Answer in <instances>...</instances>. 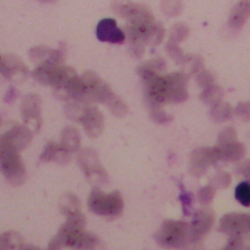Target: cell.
<instances>
[{"mask_svg":"<svg viewBox=\"0 0 250 250\" xmlns=\"http://www.w3.org/2000/svg\"><path fill=\"white\" fill-rule=\"evenodd\" d=\"M189 226L185 222L165 221L156 233L157 242L164 247H181L188 242Z\"/></svg>","mask_w":250,"mask_h":250,"instance_id":"277c9868","label":"cell"},{"mask_svg":"<svg viewBox=\"0 0 250 250\" xmlns=\"http://www.w3.org/2000/svg\"><path fill=\"white\" fill-rule=\"evenodd\" d=\"M78 161L91 183L100 185L106 181V172L99 162L98 155L94 150L90 148L83 149L78 155Z\"/></svg>","mask_w":250,"mask_h":250,"instance_id":"52a82bcc","label":"cell"},{"mask_svg":"<svg viewBox=\"0 0 250 250\" xmlns=\"http://www.w3.org/2000/svg\"><path fill=\"white\" fill-rule=\"evenodd\" d=\"M0 170L14 186H19L25 180V167L20 149L2 141H0Z\"/></svg>","mask_w":250,"mask_h":250,"instance_id":"7a4b0ae2","label":"cell"},{"mask_svg":"<svg viewBox=\"0 0 250 250\" xmlns=\"http://www.w3.org/2000/svg\"><path fill=\"white\" fill-rule=\"evenodd\" d=\"M123 199L118 191L104 193L99 188L91 191L88 198L89 209L102 217L114 219L123 211Z\"/></svg>","mask_w":250,"mask_h":250,"instance_id":"3957f363","label":"cell"},{"mask_svg":"<svg viewBox=\"0 0 250 250\" xmlns=\"http://www.w3.org/2000/svg\"><path fill=\"white\" fill-rule=\"evenodd\" d=\"M197 80L201 86H211L213 83L212 75L209 72L204 71V70L198 75Z\"/></svg>","mask_w":250,"mask_h":250,"instance_id":"4316f807","label":"cell"},{"mask_svg":"<svg viewBox=\"0 0 250 250\" xmlns=\"http://www.w3.org/2000/svg\"><path fill=\"white\" fill-rule=\"evenodd\" d=\"M33 76L42 84L50 85L58 89H64L77 75L68 67L45 65L37 68L34 71Z\"/></svg>","mask_w":250,"mask_h":250,"instance_id":"5b68a950","label":"cell"},{"mask_svg":"<svg viewBox=\"0 0 250 250\" xmlns=\"http://www.w3.org/2000/svg\"><path fill=\"white\" fill-rule=\"evenodd\" d=\"M41 102L37 95L31 94L25 97L21 104V116L26 124L39 128L41 123L40 117Z\"/></svg>","mask_w":250,"mask_h":250,"instance_id":"30bf717a","label":"cell"},{"mask_svg":"<svg viewBox=\"0 0 250 250\" xmlns=\"http://www.w3.org/2000/svg\"><path fill=\"white\" fill-rule=\"evenodd\" d=\"M86 219L84 215L67 218L65 224L59 229L50 241L49 248L61 249L64 247L76 249H95L99 246V238L84 229Z\"/></svg>","mask_w":250,"mask_h":250,"instance_id":"6da1fadb","label":"cell"},{"mask_svg":"<svg viewBox=\"0 0 250 250\" xmlns=\"http://www.w3.org/2000/svg\"><path fill=\"white\" fill-rule=\"evenodd\" d=\"M22 240L21 236L16 233H3L0 234V248H21Z\"/></svg>","mask_w":250,"mask_h":250,"instance_id":"d6986e66","label":"cell"},{"mask_svg":"<svg viewBox=\"0 0 250 250\" xmlns=\"http://www.w3.org/2000/svg\"><path fill=\"white\" fill-rule=\"evenodd\" d=\"M62 146L68 152H75L80 148V135L78 130L73 126H67L62 131Z\"/></svg>","mask_w":250,"mask_h":250,"instance_id":"e0dca14e","label":"cell"},{"mask_svg":"<svg viewBox=\"0 0 250 250\" xmlns=\"http://www.w3.org/2000/svg\"><path fill=\"white\" fill-rule=\"evenodd\" d=\"M97 36L101 41L110 43H122L125 39L124 33L116 26V22L112 19H104L99 22Z\"/></svg>","mask_w":250,"mask_h":250,"instance_id":"8fae6325","label":"cell"},{"mask_svg":"<svg viewBox=\"0 0 250 250\" xmlns=\"http://www.w3.org/2000/svg\"><path fill=\"white\" fill-rule=\"evenodd\" d=\"M31 138V132L27 127L17 125L6 132L0 138V141L5 142L21 150L29 145Z\"/></svg>","mask_w":250,"mask_h":250,"instance_id":"7c38bea8","label":"cell"},{"mask_svg":"<svg viewBox=\"0 0 250 250\" xmlns=\"http://www.w3.org/2000/svg\"><path fill=\"white\" fill-rule=\"evenodd\" d=\"M250 17V0H239L232 8L229 20L230 27L238 29Z\"/></svg>","mask_w":250,"mask_h":250,"instance_id":"9a60e30c","label":"cell"},{"mask_svg":"<svg viewBox=\"0 0 250 250\" xmlns=\"http://www.w3.org/2000/svg\"><path fill=\"white\" fill-rule=\"evenodd\" d=\"M217 161L213 148H200L193 152L191 156V168L190 171L193 175H201L204 173L206 167Z\"/></svg>","mask_w":250,"mask_h":250,"instance_id":"5bb4252c","label":"cell"},{"mask_svg":"<svg viewBox=\"0 0 250 250\" xmlns=\"http://www.w3.org/2000/svg\"><path fill=\"white\" fill-rule=\"evenodd\" d=\"M60 209L66 218L74 217L81 214L80 201L74 194L71 193H66L62 196L60 201Z\"/></svg>","mask_w":250,"mask_h":250,"instance_id":"ac0fdd59","label":"cell"},{"mask_svg":"<svg viewBox=\"0 0 250 250\" xmlns=\"http://www.w3.org/2000/svg\"><path fill=\"white\" fill-rule=\"evenodd\" d=\"M212 148L217 160H238L244 155L245 152L244 146L236 142L221 144L220 146H214Z\"/></svg>","mask_w":250,"mask_h":250,"instance_id":"4fadbf2b","label":"cell"},{"mask_svg":"<svg viewBox=\"0 0 250 250\" xmlns=\"http://www.w3.org/2000/svg\"><path fill=\"white\" fill-rule=\"evenodd\" d=\"M214 223V214L210 209H201L194 215L193 222L189 227L188 241L195 242L209 231Z\"/></svg>","mask_w":250,"mask_h":250,"instance_id":"9c48e42d","label":"cell"},{"mask_svg":"<svg viewBox=\"0 0 250 250\" xmlns=\"http://www.w3.org/2000/svg\"><path fill=\"white\" fill-rule=\"evenodd\" d=\"M215 194V189L212 187H205L198 192V198L202 203H208L212 200Z\"/></svg>","mask_w":250,"mask_h":250,"instance_id":"cb8c5ba5","label":"cell"},{"mask_svg":"<svg viewBox=\"0 0 250 250\" xmlns=\"http://www.w3.org/2000/svg\"><path fill=\"white\" fill-rule=\"evenodd\" d=\"M79 113L75 115L74 118L83 125V128L87 135L91 138H97L103 132L104 129V116L102 112L94 105H91L89 103L84 102L83 106L79 107Z\"/></svg>","mask_w":250,"mask_h":250,"instance_id":"8992f818","label":"cell"},{"mask_svg":"<svg viewBox=\"0 0 250 250\" xmlns=\"http://www.w3.org/2000/svg\"><path fill=\"white\" fill-rule=\"evenodd\" d=\"M236 113L243 119H249L250 118V104L244 103L239 104L236 107Z\"/></svg>","mask_w":250,"mask_h":250,"instance_id":"484cf974","label":"cell"},{"mask_svg":"<svg viewBox=\"0 0 250 250\" xmlns=\"http://www.w3.org/2000/svg\"><path fill=\"white\" fill-rule=\"evenodd\" d=\"M223 96L222 90L216 85H211V88L207 89L204 93H202L201 99L205 101V103H218Z\"/></svg>","mask_w":250,"mask_h":250,"instance_id":"7402d4cb","label":"cell"},{"mask_svg":"<svg viewBox=\"0 0 250 250\" xmlns=\"http://www.w3.org/2000/svg\"><path fill=\"white\" fill-rule=\"evenodd\" d=\"M234 195L239 203L244 206H250V183H240L235 188Z\"/></svg>","mask_w":250,"mask_h":250,"instance_id":"ffe728a7","label":"cell"},{"mask_svg":"<svg viewBox=\"0 0 250 250\" xmlns=\"http://www.w3.org/2000/svg\"><path fill=\"white\" fill-rule=\"evenodd\" d=\"M220 230L232 235L241 236L250 231V215L229 214L222 218Z\"/></svg>","mask_w":250,"mask_h":250,"instance_id":"ba28073f","label":"cell"},{"mask_svg":"<svg viewBox=\"0 0 250 250\" xmlns=\"http://www.w3.org/2000/svg\"><path fill=\"white\" fill-rule=\"evenodd\" d=\"M232 110L229 104H218L212 109V116L218 121H224L231 116Z\"/></svg>","mask_w":250,"mask_h":250,"instance_id":"44dd1931","label":"cell"},{"mask_svg":"<svg viewBox=\"0 0 250 250\" xmlns=\"http://www.w3.org/2000/svg\"><path fill=\"white\" fill-rule=\"evenodd\" d=\"M41 160L56 161L59 164H65L69 161V152L62 146V144L49 143L41 155Z\"/></svg>","mask_w":250,"mask_h":250,"instance_id":"2e32d148","label":"cell"},{"mask_svg":"<svg viewBox=\"0 0 250 250\" xmlns=\"http://www.w3.org/2000/svg\"><path fill=\"white\" fill-rule=\"evenodd\" d=\"M188 35V27L186 24H177L171 35L172 42L174 41H182Z\"/></svg>","mask_w":250,"mask_h":250,"instance_id":"603a6c76","label":"cell"},{"mask_svg":"<svg viewBox=\"0 0 250 250\" xmlns=\"http://www.w3.org/2000/svg\"><path fill=\"white\" fill-rule=\"evenodd\" d=\"M234 138H235V131L230 128H228L221 133L219 137V141H220V144H227V143L233 142Z\"/></svg>","mask_w":250,"mask_h":250,"instance_id":"d4e9b609","label":"cell"},{"mask_svg":"<svg viewBox=\"0 0 250 250\" xmlns=\"http://www.w3.org/2000/svg\"><path fill=\"white\" fill-rule=\"evenodd\" d=\"M238 171L240 174H242L244 177H246L250 181V160L242 163L239 166Z\"/></svg>","mask_w":250,"mask_h":250,"instance_id":"83f0119b","label":"cell"}]
</instances>
